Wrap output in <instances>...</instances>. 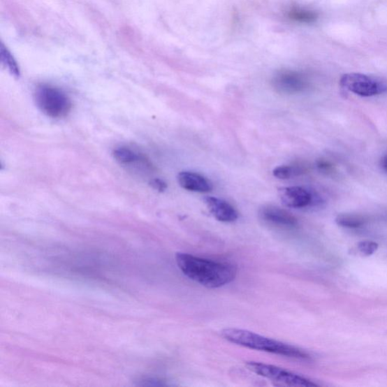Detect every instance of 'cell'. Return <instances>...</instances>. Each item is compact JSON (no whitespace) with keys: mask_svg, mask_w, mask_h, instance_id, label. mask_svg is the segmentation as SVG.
<instances>
[{"mask_svg":"<svg viewBox=\"0 0 387 387\" xmlns=\"http://www.w3.org/2000/svg\"><path fill=\"white\" fill-rule=\"evenodd\" d=\"M179 269L189 279L207 289H219L233 282L237 276V267L233 263L204 259L186 253H177Z\"/></svg>","mask_w":387,"mask_h":387,"instance_id":"6da1fadb","label":"cell"},{"mask_svg":"<svg viewBox=\"0 0 387 387\" xmlns=\"http://www.w3.org/2000/svg\"><path fill=\"white\" fill-rule=\"evenodd\" d=\"M221 335L228 342L248 349L281 356L309 360L310 356L304 350L281 342L276 339L239 328H226L221 331Z\"/></svg>","mask_w":387,"mask_h":387,"instance_id":"7a4b0ae2","label":"cell"},{"mask_svg":"<svg viewBox=\"0 0 387 387\" xmlns=\"http://www.w3.org/2000/svg\"><path fill=\"white\" fill-rule=\"evenodd\" d=\"M35 101L41 112L52 118H61L71 112V99L59 89L43 85L36 90Z\"/></svg>","mask_w":387,"mask_h":387,"instance_id":"3957f363","label":"cell"},{"mask_svg":"<svg viewBox=\"0 0 387 387\" xmlns=\"http://www.w3.org/2000/svg\"><path fill=\"white\" fill-rule=\"evenodd\" d=\"M245 365L248 370L263 377L281 386L312 387L318 386L314 382L298 374L293 373L284 368L272 365L257 362H247Z\"/></svg>","mask_w":387,"mask_h":387,"instance_id":"277c9868","label":"cell"},{"mask_svg":"<svg viewBox=\"0 0 387 387\" xmlns=\"http://www.w3.org/2000/svg\"><path fill=\"white\" fill-rule=\"evenodd\" d=\"M341 87L363 97H372L387 93V82L360 73H345L339 80Z\"/></svg>","mask_w":387,"mask_h":387,"instance_id":"5b68a950","label":"cell"},{"mask_svg":"<svg viewBox=\"0 0 387 387\" xmlns=\"http://www.w3.org/2000/svg\"><path fill=\"white\" fill-rule=\"evenodd\" d=\"M272 84L278 93L285 95L300 94L309 87V81L303 73L291 70L275 73Z\"/></svg>","mask_w":387,"mask_h":387,"instance_id":"8992f818","label":"cell"},{"mask_svg":"<svg viewBox=\"0 0 387 387\" xmlns=\"http://www.w3.org/2000/svg\"><path fill=\"white\" fill-rule=\"evenodd\" d=\"M260 217L264 222L272 226L293 228L298 221L290 212L275 206H265L260 211Z\"/></svg>","mask_w":387,"mask_h":387,"instance_id":"52a82bcc","label":"cell"},{"mask_svg":"<svg viewBox=\"0 0 387 387\" xmlns=\"http://www.w3.org/2000/svg\"><path fill=\"white\" fill-rule=\"evenodd\" d=\"M279 195L283 205L290 208L307 207L313 201L311 192L298 187L281 188Z\"/></svg>","mask_w":387,"mask_h":387,"instance_id":"ba28073f","label":"cell"},{"mask_svg":"<svg viewBox=\"0 0 387 387\" xmlns=\"http://www.w3.org/2000/svg\"><path fill=\"white\" fill-rule=\"evenodd\" d=\"M205 204L218 221L223 223H233L238 218L237 210L227 201L214 197L205 198Z\"/></svg>","mask_w":387,"mask_h":387,"instance_id":"9c48e42d","label":"cell"},{"mask_svg":"<svg viewBox=\"0 0 387 387\" xmlns=\"http://www.w3.org/2000/svg\"><path fill=\"white\" fill-rule=\"evenodd\" d=\"M178 182L182 188L191 191L205 193L213 189L208 180L193 172H181L178 175Z\"/></svg>","mask_w":387,"mask_h":387,"instance_id":"30bf717a","label":"cell"},{"mask_svg":"<svg viewBox=\"0 0 387 387\" xmlns=\"http://www.w3.org/2000/svg\"><path fill=\"white\" fill-rule=\"evenodd\" d=\"M289 17L291 20L302 24H311L318 20V14L316 12L296 7L291 9Z\"/></svg>","mask_w":387,"mask_h":387,"instance_id":"8fae6325","label":"cell"},{"mask_svg":"<svg viewBox=\"0 0 387 387\" xmlns=\"http://www.w3.org/2000/svg\"><path fill=\"white\" fill-rule=\"evenodd\" d=\"M115 159L122 164H132L145 160L143 156L136 154L128 147H119L114 153Z\"/></svg>","mask_w":387,"mask_h":387,"instance_id":"7c38bea8","label":"cell"},{"mask_svg":"<svg viewBox=\"0 0 387 387\" xmlns=\"http://www.w3.org/2000/svg\"><path fill=\"white\" fill-rule=\"evenodd\" d=\"M301 166H279L273 170V175L279 180H289L303 173Z\"/></svg>","mask_w":387,"mask_h":387,"instance_id":"4fadbf2b","label":"cell"},{"mask_svg":"<svg viewBox=\"0 0 387 387\" xmlns=\"http://www.w3.org/2000/svg\"><path fill=\"white\" fill-rule=\"evenodd\" d=\"M337 224L343 227L356 228L364 225V217L354 214H340L336 219Z\"/></svg>","mask_w":387,"mask_h":387,"instance_id":"5bb4252c","label":"cell"},{"mask_svg":"<svg viewBox=\"0 0 387 387\" xmlns=\"http://www.w3.org/2000/svg\"><path fill=\"white\" fill-rule=\"evenodd\" d=\"M379 249V244L371 241H364L358 244V250L366 256L372 255Z\"/></svg>","mask_w":387,"mask_h":387,"instance_id":"9a60e30c","label":"cell"},{"mask_svg":"<svg viewBox=\"0 0 387 387\" xmlns=\"http://www.w3.org/2000/svg\"><path fill=\"white\" fill-rule=\"evenodd\" d=\"M2 55L4 61L7 64L8 67L10 68L14 75H20V70L17 69V64L13 59L11 55L9 54L7 51H3V50H2Z\"/></svg>","mask_w":387,"mask_h":387,"instance_id":"2e32d148","label":"cell"},{"mask_svg":"<svg viewBox=\"0 0 387 387\" xmlns=\"http://www.w3.org/2000/svg\"><path fill=\"white\" fill-rule=\"evenodd\" d=\"M317 168L321 171L328 172L333 169V165L326 160H319L317 161Z\"/></svg>","mask_w":387,"mask_h":387,"instance_id":"e0dca14e","label":"cell"},{"mask_svg":"<svg viewBox=\"0 0 387 387\" xmlns=\"http://www.w3.org/2000/svg\"><path fill=\"white\" fill-rule=\"evenodd\" d=\"M152 185L156 189H158L159 191H164L166 189H167V185H166V183L160 180H154Z\"/></svg>","mask_w":387,"mask_h":387,"instance_id":"ac0fdd59","label":"cell"},{"mask_svg":"<svg viewBox=\"0 0 387 387\" xmlns=\"http://www.w3.org/2000/svg\"><path fill=\"white\" fill-rule=\"evenodd\" d=\"M381 165L383 168L387 171V155L384 156V158L382 159Z\"/></svg>","mask_w":387,"mask_h":387,"instance_id":"d6986e66","label":"cell"}]
</instances>
